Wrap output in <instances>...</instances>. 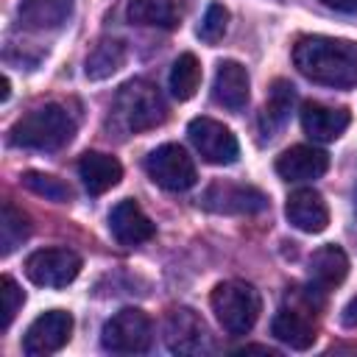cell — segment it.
<instances>
[{
    "instance_id": "8",
    "label": "cell",
    "mask_w": 357,
    "mask_h": 357,
    "mask_svg": "<svg viewBox=\"0 0 357 357\" xmlns=\"http://www.w3.org/2000/svg\"><path fill=\"white\" fill-rule=\"evenodd\" d=\"M187 134H190V142L195 145V151L201 153V159L209 165H231L240 156V145H237V137L231 134V128H226L223 123H218L212 117L190 120Z\"/></svg>"
},
{
    "instance_id": "28",
    "label": "cell",
    "mask_w": 357,
    "mask_h": 357,
    "mask_svg": "<svg viewBox=\"0 0 357 357\" xmlns=\"http://www.w3.org/2000/svg\"><path fill=\"white\" fill-rule=\"evenodd\" d=\"M0 298H3V321H0V326L8 329L11 321H14V315H17V310L25 301V293L20 290V284L11 276H3L0 279Z\"/></svg>"
},
{
    "instance_id": "17",
    "label": "cell",
    "mask_w": 357,
    "mask_h": 357,
    "mask_svg": "<svg viewBox=\"0 0 357 357\" xmlns=\"http://www.w3.org/2000/svg\"><path fill=\"white\" fill-rule=\"evenodd\" d=\"M78 176L86 187L89 195H103L106 190L117 187L120 178H123V165L109 156V153H100V151H86L81 159H78Z\"/></svg>"
},
{
    "instance_id": "14",
    "label": "cell",
    "mask_w": 357,
    "mask_h": 357,
    "mask_svg": "<svg viewBox=\"0 0 357 357\" xmlns=\"http://www.w3.org/2000/svg\"><path fill=\"white\" fill-rule=\"evenodd\" d=\"M109 229H112V234L120 245H139V243H148L156 234V226L151 223V218L131 198L120 201L109 212Z\"/></svg>"
},
{
    "instance_id": "16",
    "label": "cell",
    "mask_w": 357,
    "mask_h": 357,
    "mask_svg": "<svg viewBox=\"0 0 357 357\" xmlns=\"http://www.w3.org/2000/svg\"><path fill=\"white\" fill-rule=\"evenodd\" d=\"M212 98L229 112L245 109V103H248V73L240 61L223 59L218 64L215 84H212Z\"/></svg>"
},
{
    "instance_id": "15",
    "label": "cell",
    "mask_w": 357,
    "mask_h": 357,
    "mask_svg": "<svg viewBox=\"0 0 357 357\" xmlns=\"http://www.w3.org/2000/svg\"><path fill=\"white\" fill-rule=\"evenodd\" d=\"M329 167V156L312 145H293L276 159V173L284 181H310L324 176Z\"/></svg>"
},
{
    "instance_id": "11",
    "label": "cell",
    "mask_w": 357,
    "mask_h": 357,
    "mask_svg": "<svg viewBox=\"0 0 357 357\" xmlns=\"http://www.w3.org/2000/svg\"><path fill=\"white\" fill-rule=\"evenodd\" d=\"M201 204L212 212H226V215H254L268 206V195L257 187L248 184H229V181H215Z\"/></svg>"
},
{
    "instance_id": "30",
    "label": "cell",
    "mask_w": 357,
    "mask_h": 357,
    "mask_svg": "<svg viewBox=\"0 0 357 357\" xmlns=\"http://www.w3.org/2000/svg\"><path fill=\"white\" fill-rule=\"evenodd\" d=\"M340 321L346 324V326H351V329H357V296L343 307V315H340Z\"/></svg>"
},
{
    "instance_id": "31",
    "label": "cell",
    "mask_w": 357,
    "mask_h": 357,
    "mask_svg": "<svg viewBox=\"0 0 357 357\" xmlns=\"http://www.w3.org/2000/svg\"><path fill=\"white\" fill-rule=\"evenodd\" d=\"M8 86H11L8 78H3V100H8Z\"/></svg>"
},
{
    "instance_id": "21",
    "label": "cell",
    "mask_w": 357,
    "mask_h": 357,
    "mask_svg": "<svg viewBox=\"0 0 357 357\" xmlns=\"http://www.w3.org/2000/svg\"><path fill=\"white\" fill-rule=\"evenodd\" d=\"M70 11H73L70 0H22L20 22L33 31H47V28H59L61 22H67Z\"/></svg>"
},
{
    "instance_id": "4",
    "label": "cell",
    "mask_w": 357,
    "mask_h": 357,
    "mask_svg": "<svg viewBox=\"0 0 357 357\" xmlns=\"http://www.w3.org/2000/svg\"><path fill=\"white\" fill-rule=\"evenodd\" d=\"M112 112H114V117L120 120V126L126 131L139 134V131H148V128L159 126L167 114V106H165L159 89L151 81L134 78V81L120 86Z\"/></svg>"
},
{
    "instance_id": "27",
    "label": "cell",
    "mask_w": 357,
    "mask_h": 357,
    "mask_svg": "<svg viewBox=\"0 0 357 357\" xmlns=\"http://www.w3.org/2000/svg\"><path fill=\"white\" fill-rule=\"evenodd\" d=\"M226 25H229V11H226L220 3H209L206 11H204V20H201V25H198V36H201L206 45H215V42L223 39Z\"/></svg>"
},
{
    "instance_id": "7",
    "label": "cell",
    "mask_w": 357,
    "mask_h": 357,
    "mask_svg": "<svg viewBox=\"0 0 357 357\" xmlns=\"http://www.w3.org/2000/svg\"><path fill=\"white\" fill-rule=\"evenodd\" d=\"M81 271V257L70 248H39L25 259V276L39 287H67Z\"/></svg>"
},
{
    "instance_id": "25",
    "label": "cell",
    "mask_w": 357,
    "mask_h": 357,
    "mask_svg": "<svg viewBox=\"0 0 357 357\" xmlns=\"http://www.w3.org/2000/svg\"><path fill=\"white\" fill-rule=\"evenodd\" d=\"M31 234V220L22 209H17L11 201L3 204V218H0V251L3 257H8L25 237Z\"/></svg>"
},
{
    "instance_id": "1",
    "label": "cell",
    "mask_w": 357,
    "mask_h": 357,
    "mask_svg": "<svg viewBox=\"0 0 357 357\" xmlns=\"http://www.w3.org/2000/svg\"><path fill=\"white\" fill-rule=\"evenodd\" d=\"M296 70L312 84L349 89L357 84V45L335 36H301L293 47Z\"/></svg>"
},
{
    "instance_id": "2",
    "label": "cell",
    "mask_w": 357,
    "mask_h": 357,
    "mask_svg": "<svg viewBox=\"0 0 357 357\" xmlns=\"http://www.w3.org/2000/svg\"><path fill=\"white\" fill-rule=\"evenodd\" d=\"M75 134V120L59 103H45L25 112L8 131L11 145L33 151H59Z\"/></svg>"
},
{
    "instance_id": "13",
    "label": "cell",
    "mask_w": 357,
    "mask_h": 357,
    "mask_svg": "<svg viewBox=\"0 0 357 357\" xmlns=\"http://www.w3.org/2000/svg\"><path fill=\"white\" fill-rule=\"evenodd\" d=\"M284 215H287L290 226H296L298 231H307V234H318L329 223V206H326L324 195L318 190H310V187L287 195Z\"/></svg>"
},
{
    "instance_id": "29",
    "label": "cell",
    "mask_w": 357,
    "mask_h": 357,
    "mask_svg": "<svg viewBox=\"0 0 357 357\" xmlns=\"http://www.w3.org/2000/svg\"><path fill=\"white\" fill-rule=\"evenodd\" d=\"M321 3L340 14H357V0H321Z\"/></svg>"
},
{
    "instance_id": "18",
    "label": "cell",
    "mask_w": 357,
    "mask_h": 357,
    "mask_svg": "<svg viewBox=\"0 0 357 357\" xmlns=\"http://www.w3.org/2000/svg\"><path fill=\"white\" fill-rule=\"evenodd\" d=\"M192 0H131L128 20L134 25H156V28H176L178 20L187 14Z\"/></svg>"
},
{
    "instance_id": "5",
    "label": "cell",
    "mask_w": 357,
    "mask_h": 357,
    "mask_svg": "<svg viewBox=\"0 0 357 357\" xmlns=\"http://www.w3.org/2000/svg\"><path fill=\"white\" fill-rule=\"evenodd\" d=\"M151 340H153V324L137 307H123L120 312H114L100 332L103 349L114 354H142L151 349Z\"/></svg>"
},
{
    "instance_id": "10",
    "label": "cell",
    "mask_w": 357,
    "mask_h": 357,
    "mask_svg": "<svg viewBox=\"0 0 357 357\" xmlns=\"http://www.w3.org/2000/svg\"><path fill=\"white\" fill-rule=\"evenodd\" d=\"M165 343L173 354H204L212 349V337L206 332L204 318L190 307H178L167 315Z\"/></svg>"
},
{
    "instance_id": "6",
    "label": "cell",
    "mask_w": 357,
    "mask_h": 357,
    "mask_svg": "<svg viewBox=\"0 0 357 357\" xmlns=\"http://www.w3.org/2000/svg\"><path fill=\"white\" fill-rule=\"evenodd\" d=\"M145 170L159 187H165L170 192L190 190L198 181V170H195L192 156L176 142H165V145L153 148L145 156Z\"/></svg>"
},
{
    "instance_id": "23",
    "label": "cell",
    "mask_w": 357,
    "mask_h": 357,
    "mask_svg": "<svg viewBox=\"0 0 357 357\" xmlns=\"http://www.w3.org/2000/svg\"><path fill=\"white\" fill-rule=\"evenodd\" d=\"M293 98H296V92H293V84H287V81H273V89H271V98H268V103H265V109H262V114H259V126H262V134L265 137H273L282 126H284V120H287V114H290V106H293Z\"/></svg>"
},
{
    "instance_id": "22",
    "label": "cell",
    "mask_w": 357,
    "mask_h": 357,
    "mask_svg": "<svg viewBox=\"0 0 357 357\" xmlns=\"http://www.w3.org/2000/svg\"><path fill=\"white\" fill-rule=\"evenodd\" d=\"M123 61H126V45L120 39H100L89 50L84 73H86V78L100 81V78H109L112 73H117L123 67Z\"/></svg>"
},
{
    "instance_id": "3",
    "label": "cell",
    "mask_w": 357,
    "mask_h": 357,
    "mask_svg": "<svg viewBox=\"0 0 357 357\" xmlns=\"http://www.w3.org/2000/svg\"><path fill=\"white\" fill-rule=\"evenodd\" d=\"M212 312L218 318V324L229 332V335H245L254 329L259 312H262V296L254 284L243 282V279H229L215 284L212 296Z\"/></svg>"
},
{
    "instance_id": "20",
    "label": "cell",
    "mask_w": 357,
    "mask_h": 357,
    "mask_svg": "<svg viewBox=\"0 0 357 357\" xmlns=\"http://www.w3.org/2000/svg\"><path fill=\"white\" fill-rule=\"evenodd\" d=\"M271 332L276 340H282L284 346L298 349V351H304L315 343V326L298 310H279L271 321Z\"/></svg>"
},
{
    "instance_id": "24",
    "label": "cell",
    "mask_w": 357,
    "mask_h": 357,
    "mask_svg": "<svg viewBox=\"0 0 357 357\" xmlns=\"http://www.w3.org/2000/svg\"><path fill=\"white\" fill-rule=\"evenodd\" d=\"M201 86V64L192 53H181L170 70V92L178 100H190Z\"/></svg>"
},
{
    "instance_id": "26",
    "label": "cell",
    "mask_w": 357,
    "mask_h": 357,
    "mask_svg": "<svg viewBox=\"0 0 357 357\" xmlns=\"http://www.w3.org/2000/svg\"><path fill=\"white\" fill-rule=\"evenodd\" d=\"M22 184H25L31 192H36V195H42V198H47V201H56V204H67V201H73V190H70V184L61 181V178H56V176H50V173L28 170V173L22 176Z\"/></svg>"
},
{
    "instance_id": "12",
    "label": "cell",
    "mask_w": 357,
    "mask_h": 357,
    "mask_svg": "<svg viewBox=\"0 0 357 357\" xmlns=\"http://www.w3.org/2000/svg\"><path fill=\"white\" fill-rule=\"evenodd\" d=\"M351 123L349 109L343 106H326L318 100H307L301 106V128L315 142H332L337 139Z\"/></svg>"
},
{
    "instance_id": "9",
    "label": "cell",
    "mask_w": 357,
    "mask_h": 357,
    "mask_svg": "<svg viewBox=\"0 0 357 357\" xmlns=\"http://www.w3.org/2000/svg\"><path fill=\"white\" fill-rule=\"evenodd\" d=\"M70 335H73V315L67 310H47L39 318H33V324L25 329L22 351L31 357L56 354L59 349L67 346Z\"/></svg>"
},
{
    "instance_id": "19",
    "label": "cell",
    "mask_w": 357,
    "mask_h": 357,
    "mask_svg": "<svg viewBox=\"0 0 357 357\" xmlns=\"http://www.w3.org/2000/svg\"><path fill=\"white\" fill-rule=\"evenodd\" d=\"M349 273V257L340 245H321L310 257V279L321 290L337 287Z\"/></svg>"
}]
</instances>
